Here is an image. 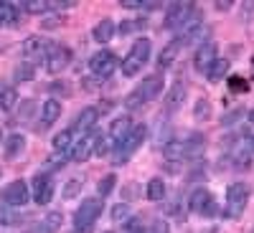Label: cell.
Segmentation results:
<instances>
[{
    "instance_id": "f6af8a7d",
    "label": "cell",
    "mask_w": 254,
    "mask_h": 233,
    "mask_svg": "<svg viewBox=\"0 0 254 233\" xmlns=\"http://www.w3.org/2000/svg\"><path fill=\"white\" fill-rule=\"evenodd\" d=\"M135 26H137V23H132V20H125V23H120V33L127 36L130 31H135Z\"/></svg>"
},
{
    "instance_id": "277c9868",
    "label": "cell",
    "mask_w": 254,
    "mask_h": 233,
    "mask_svg": "<svg viewBox=\"0 0 254 233\" xmlns=\"http://www.w3.org/2000/svg\"><path fill=\"white\" fill-rule=\"evenodd\" d=\"M193 5L196 3H171V8L165 10V18H163V28H168V31L186 28L190 15H193Z\"/></svg>"
},
{
    "instance_id": "30bf717a",
    "label": "cell",
    "mask_w": 254,
    "mask_h": 233,
    "mask_svg": "<svg viewBox=\"0 0 254 233\" xmlns=\"http://www.w3.org/2000/svg\"><path fill=\"white\" fill-rule=\"evenodd\" d=\"M51 46H54V44H46L41 36H28V38L23 41V46H20V53L28 58V63H31V61H46Z\"/></svg>"
},
{
    "instance_id": "9c48e42d",
    "label": "cell",
    "mask_w": 254,
    "mask_h": 233,
    "mask_svg": "<svg viewBox=\"0 0 254 233\" xmlns=\"http://www.w3.org/2000/svg\"><path fill=\"white\" fill-rule=\"evenodd\" d=\"M117 66H120V63H117V56H115L112 51H104V48L97 51V53L89 58V71H92V76L99 79V81L107 79Z\"/></svg>"
},
{
    "instance_id": "60d3db41",
    "label": "cell",
    "mask_w": 254,
    "mask_h": 233,
    "mask_svg": "<svg viewBox=\"0 0 254 233\" xmlns=\"http://www.w3.org/2000/svg\"><path fill=\"white\" fill-rule=\"evenodd\" d=\"M147 233H171V228H168L165 221H153V226L147 228Z\"/></svg>"
},
{
    "instance_id": "4dcf8cb0",
    "label": "cell",
    "mask_w": 254,
    "mask_h": 233,
    "mask_svg": "<svg viewBox=\"0 0 254 233\" xmlns=\"http://www.w3.org/2000/svg\"><path fill=\"white\" fill-rule=\"evenodd\" d=\"M0 223H3V226H15V223H20V216L15 213V208L0 203Z\"/></svg>"
},
{
    "instance_id": "f907efd6",
    "label": "cell",
    "mask_w": 254,
    "mask_h": 233,
    "mask_svg": "<svg viewBox=\"0 0 254 233\" xmlns=\"http://www.w3.org/2000/svg\"><path fill=\"white\" fill-rule=\"evenodd\" d=\"M3 89H5V87H3V84H0V94H3Z\"/></svg>"
},
{
    "instance_id": "8fae6325",
    "label": "cell",
    "mask_w": 254,
    "mask_h": 233,
    "mask_svg": "<svg viewBox=\"0 0 254 233\" xmlns=\"http://www.w3.org/2000/svg\"><path fill=\"white\" fill-rule=\"evenodd\" d=\"M69 61H71V51H69L66 46H59V44H54L44 63H46V71L59 74V71H64V69L69 66Z\"/></svg>"
},
{
    "instance_id": "c3c4849f",
    "label": "cell",
    "mask_w": 254,
    "mask_h": 233,
    "mask_svg": "<svg viewBox=\"0 0 254 233\" xmlns=\"http://www.w3.org/2000/svg\"><path fill=\"white\" fill-rule=\"evenodd\" d=\"M247 117H249V122L254 124V109H249V114H247Z\"/></svg>"
},
{
    "instance_id": "603a6c76",
    "label": "cell",
    "mask_w": 254,
    "mask_h": 233,
    "mask_svg": "<svg viewBox=\"0 0 254 233\" xmlns=\"http://www.w3.org/2000/svg\"><path fill=\"white\" fill-rule=\"evenodd\" d=\"M18 18H20L18 3H8V0H3V3H0V26H15Z\"/></svg>"
},
{
    "instance_id": "7a4b0ae2",
    "label": "cell",
    "mask_w": 254,
    "mask_h": 233,
    "mask_svg": "<svg viewBox=\"0 0 254 233\" xmlns=\"http://www.w3.org/2000/svg\"><path fill=\"white\" fill-rule=\"evenodd\" d=\"M150 51H153V44H150L147 38L135 41L132 48H130V53L122 58V66H120L122 74H125V76H137L140 69L147 63V58H150Z\"/></svg>"
},
{
    "instance_id": "5b68a950",
    "label": "cell",
    "mask_w": 254,
    "mask_h": 233,
    "mask_svg": "<svg viewBox=\"0 0 254 233\" xmlns=\"http://www.w3.org/2000/svg\"><path fill=\"white\" fill-rule=\"evenodd\" d=\"M147 137V127L145 124H132V130L127 132V137L117 144V155H115V160L117 162H125L127 157H130L137 147L142 144V140Z\"/></svg>"
},
{
    "instance_id": "ab89813d",
    "label": "cell",
    "mask_w": 254,
    "mask_h": 233,
    "mask_svg": "<svg viewBox=\"0 0 254 233\" xmlns=\"http://www.w3.org/2000/svg\"><path fill=\"white\" fill-rule=\"evenodd\" d=\"M122 233H145V231H142V223H140L137 218H132V221L125 223V231H122Z\"/></svg>"
},
{
    "instance_id": "d6a6232c",
    "label": "cell",
    "mask_w": 254,
    "mask_h": 233,
    "mask_svg": "<svg viewBox=\"0 0 254 233\" xmlns=\"http://www.w3.org/2000/svg\"><path fill=\"white\" fill-rule=\"evenodd\" d=\"M211 117V101L208 99H198L196 107H193V119L196 122H206Z\"/></svg>"
},
{
    "instance_id": "74e56055",
    "label": "cell",
    "mask_w": 254,
    "mask_h": 233,
    "mask_svg": "<svg viewBox=\"0 0 254 233\" xmlns=\"http://www.w3.org/2000/svg\"><path fill=\"white\" fill-rule=\"evenodd\" d=\"M239 119H244V109H234V112H229L221 117V127H234Z\"/></svg>"
},
{
    "instance_id": "7bdbcfd3",
    "label": "cell",
    "mask_w": 254,
    "mask_h": 233,
    "mask_svg": "<svg viewBox=\"0 0 254 233\" xmlns=\"http://www.w3.org/2000/svg\"><path fill=\"white\" fill-rule=\"evenodd\" d=\"M120 5L127 10H137V8H142V0H120Z\"/></svg>"
},
{
    "instance_id": "ac0fdd59",
    "label": "cell",
    "mask_w": 254,
    "mask_h": 233,
    "mask_svg": "<svg viewBox=\"0 0 254 233\" xmlns=\"http://www.w3.org/2000/svg\"><path fill=\"white\" fill-rule=\"evenodd\" d=\"M130 130H132V119L127 117V114H122V117H117V119L110 124V140L120 144V142L127 137V132H130Z\"/></svg>"
},
{
    "instance_id": "816d5d0a",
    "label": "cell",
    "mask_w": 254,
    "mask_h": 233,
    "mask_svg": "<svg viewBox=\"0 0 254 233\" xmlns=\"http://www.w3.org/2000/svg\"><path fill=\"white\" fill-rule=\"evenodd\" d=\"M0 142H3V130H0Z\"/></svg>"
},
{
    "instance_id": "7dc6e473",
    "label": "cell",
    "mask_w": 254,
    "mask_h": 233,
    "mask_svg": "<svg viewBox=\"0 0 254 233\" xmlns=\"http://www.w3.org/2000/svg\"><path fill=\"white\" fill-rule=\"evenodd\" d=\"M59 26H61V18H49V20H44V28H49V31H51V28H59Z\"/></svg>"
},
{
    "instance_id": "8d00e7d4",
    "label": "cell",
    "mask_w": 254,
    "mask_h": 233,
    "mask_svg": "<svg viewBox=\"0 0 254 233\" xmlns=\"http://www.w3.org/2000/svg\"><path fill=\"white\" fill-rule=\"evenodd\" d=\"M33 112H36V104H33L31 99H23V101L18 104V117H20V119H31Z\"/></svg>"
},
{
    "instance_id": "2e32d148",
    "label": "cell",
    "mask_w": 254,
    "mask_h": 233,
    "mask_svg": "<svg viewBox=\"0 0 254 233\" xmlns=\"http://www.w3.org/2000/svg\"><path fill=\"white\" fill-rule=\"evenodd\" d=\"M181 48H186L183 46V41L181 38H173L171 44H168L163 51H160V56H158V66L165 71V69H171L173 63H176V58H178V53H181Z\"/></svg>"
},
{
    "instance_id": "1f68e13d",
    "label": "cell",
    "mask_w": 254,
    "mask_h": 233,
    "mask_svg": "<svg viewBox=\"0 0 254 233\" xmlns=\"http://www.w3.org/2000/svg\"><path fill=\"white\" fill-rule=\"evenodd\" d=\"M18 5L26 13H38V15L49 13V0H28V3H18Z\"/></svg>"
},
{
    "instance_id": "4fadbf2b",
    "label": "cell",
    "mask_w": 254,
    "mask_h": 233,
    "mask_svg": "<svg viewBox=\"0 0 254 233\" xmlns=\"http://www.w3.org/2000/svg\"><path fill=\"white\" fill-rule=\"evenodd\" d=\"M214 61H216V44H211V41H206L203 46H198V48H196L193 66H196V71L208 74V69L214 66Z\"/></svg>"
},
{
    "instance_id": "6da1fadb",
    "label": "cell",
    "mask_w": 254,
    "mask_h": 233,
    "mask_svg": "<svg viewBox=\"0 0 254 233\" xmlns=\"http://www.w3.org/2000/svg\"><path fill=\"white\" fill-rule=\"evenodd\" d=\"M163 92V74H150V76H145L142 79V84L132 92V94H127L125 96V107L130 109V112H135V109H140L142 104H147V101H153L158 94Z\"/></svg>"
},
{
    "instance_id": "3957f363",
    "label": "cell",
    "mask_w": 254,
    "mask_h": 233,
    "mask_svg": "<svg viewBox=\"0 0 254 233\" xmlns=\"http://www.w3.org/2000/svg\"><path fill=\"white\" fill-rule=\"evenodd\" d=\"M102 198H87L81 200V208L74 213V228L76 231H87L97 223V218L102 216Z\"/></svg>"
},
{
    "instance_id": "d4e9b609",
    "label": "cell",
    "mask_w": 254,
    "mask_h": 233,
    "mask_svg": "<svg viewBox=\"0 0 254 233\" xmlns=\"http://www.w3.org/2000/svg\"><path fill=\"white\" fill-rule=\"evenodd\" d=\"M147 198L150 200H163L165 198V183H163V178H153L150 183H147Z\"/></svg>"
},
{
    "instance_id": "f35d334b",
    "label": "cell",
    "mask_w": 254,
    "mask_h": 233,
    "mask_svg": "<svg viewBox=\"0 0 254 233\" xmlns=\"http://www.w3.org/2000/svg\"><path fill=\"white\" fill-rule=\"evenodd\" d=\"M74 5H76V0H49V10H56V13L69 10Z\"/></svg>"
},
{
    "instance_id": "7c38bea8",
    "label": "cell",
    "mask_w": 254,
    "mask_h": 233,
    "mask_svg": "<svg viewBox=\"0 0 254 233\" xmlns=\"http://www.w3.org/2000/svg\"><path fill=\"white\" fill-rule=\"evenodd\" d=\"M59 117H61V101L59 99H46L44 104H41V122L36 127V132H46Z\"/></svg>"
},
{
    "instance_id": "e0dca14e",
    "label": "cell",
    "mask_w": 254,
    "mask_h": 233,
    "mask_svg": "<svg viewBox=\"0 0 254 233\" xmlns=\"http://www.w3.org/2000/svg\"><path fill=\"white\" fill-rule=\"evenodd\" d=\"M186 94H188L186 84H183V81H176L173 87H171V92H168V96H165V107H168V112L181 109V107H183V101H186Z\"/></svg>"
},
{
    "instance_id": "f546056e",
    "label": "cell",
    "mask_w": 254,
    "mask_h": 233,
    "mask_svg": "<svg viewBox=\"0 0 254 233\" xmlns=\"http://www.w3.org/2000/svg\"><path fill=\"white\" fill-rule=\"evenodd\" d=\"M115 185H117V175L115 173H110V175H104L102 180H99V185H97V190H99V198L104 200L112 190H115Z\"/></svg>"
},
{
    "instance_id": "7402d4cb",
    "label": "cell",
    "mask_w": 254,
    "mask_h": 233,
    "mask_svg": "<svg viewBox=\"0 0 254 233\" xmlns=\"http://www.w3.org/2000/svg\"><path fill=\"white\" fill-rule=\"evenodd\" d=\"M23 147H26V137L20 135V132H15V135H10L3 142V152H5L8 160H13V157H18L20 152H23Z\"/></svg>"
},
{
    "instance_id": "836d02e7",
    "label": "cell",
    "mask_w": 254,
    "mask_h": 233,
    "mask_svg": "<svg viewBox=\"0 0 254 233\" xmlns=\"http://www.w3.org/2000/svg\"><path fill=\"white\" fill-rule=\"evenodd\" d=\"M127 218H130V208H127V203H117L112 208V221L115 223H125Z\"/></svg>"
},
{
    "instance_id": "ba28073f",
    "label": "cell",
    "mask_w": 254,
    "mask_h": 233,
    "mask_svg": "<svg viewBox=\"0 0 254 233\" xmlns=\"http://www.w3.org/2000/svg\"><path fill=\"white\" fill-rule=\"evenodd\" d=\"M247 203H249V185L247 183H234V185H229V190H226V216H239L242 210L247 208Z\"/></svg>"
},
{
    "instance_id": "e575fe53",
    "label": "cell",
    "mask_w": 254,
    "mask_h": 233,
    "mask_svg": "<svg viewBox=\"0 0 254 233\" xmlns=\"http://www.w3.org/2000/svg\"><path fill=\"white\" fill-rule=\"evenodd\" d=\"M112 140L110 137H97V142H94V155H99V157H104V155H110V150H112Z\"/></svg>"
},
{
    "instance_id": "ee69618b",
    "label": "cell",
    "mask_w": 254,
    "mask_h": 233,
    "mask_svg": "<svg viewBox=\"0 0 254 233\" xmlns=\"http://www.w3.org/2000/svg\"><path fill=\"white\" fill-rule=\"evenodd\" d=\"M181 165H183V162H173V160H168V162H165V170L171 173V175H178V173H181Z\"/></svg>"
},
{
    "instance_id": "b9f144b4",
    "label": "cell",
    "mask_w": 254,
    "mask_h": 233,
    "mask_svg": "<svg viewBox=\"0 0 254 233\" xmlns=\"http://www.w3.org/2000/svg\"><path fill=\"white\" fill-rule=\"evenodd\" d=\"M49 92H54V94H64V96H69V94H71V92L66 89V84H64V81H54L51 87H49Z\"/></svg>"
},
{
    "instance_id": "cb8c5ba5",
    "label": "cell",
    "mask_w": 254,
    "mask_h": 233,
    "mask_svg": "<svg viewBox=\"0 0 254 233\" xmlns=\"http://www.w3.org/2000/svg\"><path fill=\"white\" fill-rule=\"evenodd\" d=\"M208 203H211V193H208L206 187H196L193 195H190V200H188V208L196 210V213H203Z\"/></svg>"
},
{
    "instance_id": "d590c367",
    "label": "cell",
    "mask_w": 254,
    "mask_h": 233,
    "mask_svg": "<svg viewBox=\"0 0 254 233\" xmlns=\"http://www.w3.org/2000/svg\"><path fill=\"white\" fill-rule=\"evenodd\" d=\"M229 89L237 92V94H242V92H249V84H247V79H242V76H229Z\"/></svg>"
},
{
    "instance_id": "681fc988",
    "label": "cell",
    "mask_w": 254,
    "mask_h": 233,
    "mask_svg": "<svg viewBox=\"0 0 254 233\" xmlns=\"http://www.w3.org/2000/svg\"><path fill=\"white\" fill-rule=\"evenodd\" d=\"M249 147H252V152H254V137H249Z\"/></svg>"
},
{
    "instance_id": "bcb514c9",
    "label": "cell",
    "mask_w": 254,
    "mask_h": 233,
    "mask_svg": "<svg viewBox=\"0 0 254 233\" xmlns=\"http://www.w3.org/2000/svg\"><path fill=\"white\" fill-rule=\"evenodd\" d=\"M214 5H216V10H229L231 5H234V0H216Z\"/></svg>"
},
{
    "instance_id": "d6986e66",
    "label": "cell",
    "mask_w": 254,
    "mask_h": 233,
    "mask_svg": "<svg viewBox=\"0 0 254 233\" xmlns=\"http://www.w3.org/2000/svg\"><path fill=\"white\" fill-rule=\"evenodd\" d=\"M61 223H64V216L59 213V210H51V213H49L44 221H41L38 226L31 228V233H59Z\"/></svg>"
},
{
    "instance_id": "5bb4252c",
    "label": "cell",
    "mask_w": 254,
    "mask_h": 233,
    "mask_svg": "<svg viewBox=\"0 0 254 233\" xmlns=\"http://www.w3.org/2000/svg\"><path fill=\"white\" fill-rule=\"evenodd\" d=\"M97 119H99V109L97 107H84L76 114V119H74V130H79L81 135H89L97 127Z\"/></svg>"
},
{
    "instance_id": "83f0119b",
    "label": "cell",
    "mask_w": 254,
    "mask_h": 233,
    "mask_svg": "<svg viewBox=\"0 0 254 233\" xmlns=\"http://www.w3.org/2000/svg\"><path fill=\"white\" fill-rule=\"evenodd\" d=\"M33 76H36V66H33V63H28V61L18 63L15 71H13V79L15 81H31Z\"/></svg>"
},
{
    "instance_id": "44dd1931",
    "label": "cell",
    "mask_w": 254,
    "mask_h": 233,
    "mask_svg": "<svg viewBox=\"0 0 254 233\" xmlns=\"http://www.w3.org/2000/svg\"><path fill=\"white\" fill-rule=\"evenodd\" d=\"M92 36H94V41L97 44H110L112 41V36H115V23L110 18H104V20H99V23L94 26V31H92Z\"/></svg>"
},
{
    "instance_id": "8992f818",
    "label": "cell",
    "mask_w": 254,
    "mask_h": 233,
    "mask_svg": "<svg viewBox=\"0 0 254 233\" xmlns=\"http://www.w3.org/2000/svg\"><path fill=\"white\" fill-rule=\"evenodd\" d=\"M0 200H3L5 205H10V208H23L31 200V187L26 185V180H13L3 187Z\"/></svg>"
},
{
    "instance_id": "9a60e30c",
    "label": "cell",
    "mask_w": 254,
    "mask_h": 233,
    "mask_svg": "<svg viewBox=\"0 0 254 233\" xmlns=\"http://www.w3.org/2000/svg\"><path fill=\"white\" fill-rule=\"evenodd\" d=\"M94 142H97V137L89 132V135H81V140L79 142H74V147H71V160H76V162H84L92 152H94Z\"/></svg>"
},
{
    "instance_id": "52a82bcc",
    "label": "cell",
    "mask_w": 254,
    "mask_h": 233,
    "mask_svg": "<svg viewBox=\"0 0 254 233\" xmlns=\"http://www.w3.org/2000/svg\"><path fill=\"white\" fill-rule=\"evenodd\" d=\"M31 198L36 205H49L54 200V178L49 173H36L31 183Z\"/></svg>"
},
{
    "instance_id": "4316f807",
    "label": "cell",
    "mask_w": 254,
    "mask_h": 233,
    "mask_svg": "<svg viewBox=\"0 0 254 233\" xmlns=\"http://www.w3.org/2000/svg\"><path fill=\"white\" fill-rule=\"evenodd\" d=\"M226 74H229V61H226V58H216V61H214V66L208 69L206 76H208L211 81H221Z\"/></svg>"
},
{
    "instance_id": "f1b7e54d",
    "label": "cell",
    "mask_w": 254,
    "mask_h": 233,
    "mask_svg": "<svg viewBox=\"0 0 254 233\" xmlns=\"http://www.w3.org/2000/svg\"><path fill=\"white\" fill-rule=\"evenodd\" d=\"M81 185H84V178H71L66 185H64V190H61V198H64V200H71V198H76V195H79V190H81Z\"/></svg>"
},
{
    "instance_id": "f5cc1de1",
    "label": "cell",
    "mask_w": 254,
    "mask_h": 233,
    "mask_svg": "<svg viewBox=\"0 0 254 233\" xmlns=\"http://www.w3.org/2000/svg\"><path fill=\"white\" fill-rule=\"evenodd\" d=\"M0 175H3V170H0Z\"/></svg>"
},
{
    "instance_id": "ffe728a7",
    "label": "cell",
    "mask_w": 254,
    "mask_h": 233,
    "mask_svg": "<svg viewBox=\"0 0 254 233\" xmlns=\"http://www.w3.org/2000/svg\"><path fill=\"white\" fill-rule=\"evenodd\" d=\"M51 147H54V152H56V155H71V147H74V132H71V130L59 132V135L54 137Z\"/></svg>"
},
{
    "instance_id": "484cf974",
    "label": "cell",
    "mask_w": 254,
    "mask_h": 233,
    "mask_svg": "<svg viewBox=\"0 0 254 233\" xmlns=\"http://www.w3.org/2000/svg\"><path fill=\"white\" fill-rule=\"evenodd\" d=\"M13 107H18V92H15L13 87H5L3 94H0V109L10 112Z\"/></svg>"
}]
</instances>
